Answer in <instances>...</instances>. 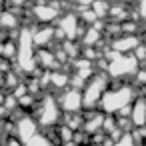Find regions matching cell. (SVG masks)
Segmentation results:
<instances>
[{
  "label": "cell",
  "instance_id": "cell-1",
  "mask_svg": "<svg viewBox=\"0 0 146 146\" xmlns=\"http://www.w3.org/2000/svg\"><path fill=\"white\" fill-rule=\"evenodd\" d=\"M136 100V90L128 84H122V86H114L104 92L102 100H100V112L104 114H118L122 108L130 106L132 102Z\"/></svg>",
  "mask_w": 146,
  "mask_h": 146
},
{
  "label": "cell",
  "instance_id": "cell-16",
  "mask_svg": "<svg viewBox=\"0 0 146 146\" xmlns=\"http://www.w3.org/2000/svg\"><path fill=\"white\" fill-rule=\"evenodd\" d=\"M50 84H54L58 90H64L70 84V76L64 72H50Z\"/></svg>",
  "mask_w": 146,
  "mask_h": 146
},
{
  "label": "cell",
  "instance_id": "cell-10",
  "mask_svg": "<svg viewBox=\"0 0 146 146\" xmlns=\"http://www.w3.org/2000/svg\"><path fill=\"white\" fill-rule=\"evenodd\" d=\"M112 48H114V52H118V54H126V52L138 48V40H136L134 36H122V38H118V40L112 42Z\"/></svg>",
  "mask_w": 146,
  "mask_h": 146
},
{
  "label": "cell",
  "instance_id": "cell-9",
  "mask_svg": "<svg viewBox=\"0 0 146 146\" xmlns=\"http://www.w3.org/2000/svg\"><path fill=\"white\" fill-rule=\"evenodd\" d=\"M32 14H34V18H38L40 22H50V20H54L56 16H58V10L54 8V6H50V4H36L34 6V10H32Z\"/></svg>",
  "mask_w": 146,
  "mask_h": 146
},
{
  "label": "cell",
  "instance_id": "cell-22",
  "mask_svg": "<svg viewBox=\"0 0 146 146\" xmlns=\"http://www.w3.org/2000/svg\"><path fill=\"white\" fill-rule=\"evenodd\" d=\"M0 2H4V0H0Z\"/></svg>",
  "mask_w": 146,
  "mask_h": 146
},
{
  "label": "cell",
  "instance_id": "cell-2",
  "mask_svg": "<svg viewBox=\"0 0 146 146\" xmlns=\"http://www.w3.org/2000/svg\"><path fill=\"white\" fill-rule=\"evenodd\" d=\"M108 84H110L108 74H102V72L100 74H94L86 82V86H84V92H82V108L84 110H94L100 104L104 92L108 90Z\"/></svg>",
  "mask_w": 146,
  "mask_h": 146
},
{
  "label": "cell",
  "instance_id": "cell-12",
  "mask_svg": "<svg viewBox=\"0 0 146 146\" xmlns=\"http://www.w3.org/2000/svg\"><path fill=\"white\" fill-rule=\"evenodd\" d=\"M36 58H38V64H40L42 68H46V70H52V68H56V66H58V60H56V54H52V52H46V50H40Z\"/></svg>",
  "mask_w": 146,
  "mask_h": 146
},
{
  "label": "cell",
  "instance_id": "cell-14",
  "mask_svg": "<svg viewBox=\"0 0 146 146\" xmlns=\"http://www.w3.org/2000/svg\"><path fill=\"white\" fill-rule=\"evenodd\" d=\"M14 26H16V12H14V10H4V12H0V28L12 30Z\"/></svg>",
  "mask_w": 146,
  "mask_h": 146
},
{
  "label": "cell",
  "instance_id": "cell-15",
  "mask_svg": "<svg viewBox=\"0 0 146 146\" xmlns=\"http://www.w3.org/2000/svg\"><path fill=\"white\" fill-rule=\"evenodd\" d=\"M56 138H58L60 144H70L72 138H74V130L68 128L66 124H58V128H56Z\"/></svg>",
  "mask_w": 146,
  "mask_h": 146
},
{
  "label": "cell",
  "instance_id": "cell-19",
  "mask_svg": "<svg viewBox=\"0 0 146 146\" xmlns=\"http://www.w3.org/2000/svg\"><path fill=\"white\" fill-rule=\"evenodd\" d=\"M4 146H24V144H22V142H20L16 136H10V138L4 142Z\"/></svg>",
  "mask_w": 146,
  "mask_h": 146
},
{
  "label": "cell",
  "instance_id": "cell-11",
  "mask_svg": "<svg viewBox=\"0 0 146 146\" xmlns=\"http://www.w3.org/2000/svg\"><path fill=\"white\" fill-rule=\"evenodd\" d=\"M30 32H32V42L42 48V46H46V44L50 42V38H52V34H54V28L42 26L40 30H30Z\"/></svg>",
  "mask_w": 146,
  "mask_h": 146
},
{
  "label": "cell",
  "instance_id": "cell-4",
  "mask_svg": "<svg viewBox=\"0 0 146 146\" xmlns=\"http://www.w3.org/2000/svg\"><path fill=\"white\" fill-rule=\"evenodd\" d=\"M138 72V60L136 56L126 54H114V60L108 62V78H126Z\"/></svg>",
  "mask_w": 146,
  "mask_h": 146
},
{
  "label": "cell",
  "instance_id": "cell-6",
  "mask_svg": "<svg viewBox=\"0 0 146 146\" xmlns=\"http://www.w3.org/2000/svg\"><path fill=\"white\" fill-rule=\"evenodd\" d=\"M56 100H58L60 110L66 112V114H78V112L84 110L82 108V92L76 90V88H66Z\"/></svg>",
  "mask_w": 146,
  "mask_h": 146
},
{
  "label": "cell",
  "instance_id": "cell-5",
  "mask_svg": "<svg viewBox=\"0 0 146 146\" xmlns=\"http://www.w3.org/2000/svg\"><path fill=\"white\" fill-rule=\"evenodd\" d=\"M36 132H40V126H38V122H36V118H34L32 114L24 112L20 118L14 120V134H12V136H16L22 144H24L28 138H32Z\"/></svg>",
  "mask_w": 146,
  "mask_h": 146
},
{
  "label": "cell",
  "instance_id": "cell-7",
  "mask_svg": "<svg viewBox=\"0 0 146 146\" xmlns=\"http://www.w3.org/2000/svg\"><path fill=\"white\" fill-rule=\"evenodd\" d=\"M130 122L134 128L146 126V96H136L130 106Z\"/></svg>",
  "mask_w": 146,
  "mask_h": 146
},
{
  "label": "cell",
  "instance_id": "cell-13",
  "mask_svg": "<svg viewBox=\"0 0 146 146\" xmlns=\"http://www.w3.org/2000/svg\"><path fill=\"white\" fill-rule=\"evenodd\" d=\"M24 146H54V142L50 140L48 134H44V132H36L32 138H28V140L24 142Z\"/></svg>",
  "mask_w": 146,
  "mask_h": 146
},
{
  "label": "cell",
  "instance_id": "cell-17",
  "mask_svg": "<svg viewBox=\"0 0 146 146\" xmlns=\"http://www.w3.org/2000/svg\"><path fill=\"white\" fill-rule=\"evenodd\" d=\"M98 30H100V28H96V26L88 28V34L84 36V44H86V46H92V44L98 42V38H100V32H98Z\"/></svg>",
  "mask_w": 146,
  "mask_h": 146
},
{
  "label": "cell",
  "instance_id": "cell-18",
  "mask_svg": "<svg viewBox=\"0 0 146 146\" xmlns=\"http://www.w3.org/2000/svg\"><path fill=\"white\" fill-rule=\"evenodd\" d=\"M112 146H136V142L132 138V132H124L116 142H112Z\"/></svg>",
  "mask_w": 146,
  "mask_h": 146
},
{
  "label": "cell",
  "instance_id": "cell-21",
  "mask_svg": "<svg viewBox=\"0 0 146 146\" xmlns=\"http://www.w3.org/2000/svg\"><path fill=\"white\" fill-rule=\"evenodd\" d=\"M2 86H4V74L0 72V88H2Z\"/></svg>",
  "mask_w": 146,
  "mask_h": 146
},
{
  "label": "cell",
  "instance_id": "cell-3",
  "mask_svg": "<svg viewBox=\"0 0 146 146\" xmlns=\"http://www.w3.org/2000/svg\"><path fill=\"white\" fill-rule=\"evenodd\" d=\"M60 112H62V110H60V106H58L56 96L44 94L42 100L38 102L36 110H34V118H36V122H38L40 128H54V126H58V122H60Z\"/></svg>",
  "mask_w": 146,
  "mask_h": 146
},
{
  "label": "cell",
  "instance_id": "cell-20",
  "mask_svg": "<svg viewBox=\"0 0 146 146\" xmlns=\"http://www.w3.org/2000/svg\"><path fill=\"white\" fill-rule=\"evenodd\" d=\"M140 14H142V18L146 20V0H142V2H140Z\"/></svg>",
  "mask_w": 146,
  "mask_h": 146
},
{
  "label": "cell",
  "instance_id": "cell-8",
  "mask_svg": "<svg viewBox=\"0 0 146 146\" xmlns=\"http://www.w3.org/2000/svg\"><path fill=\"white\" fill-rule=\"evenodd\" d=\"M78 18L74 16V14H66L64 18H62V22H60V28H62V34H64V38H76L78 34H80V30H78Z\"/></svg>",
  "mask_w": 146,
  "mask_h": 146
}]
</instances>
